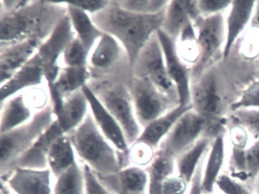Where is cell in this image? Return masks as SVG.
<instances>
[{"instance_id":"obj_1","label":"cell","mask_w":259,"mask_h":194,"mask_svg":"<svg viewBox=\"0 0 259 194\" xmlns=\"http://www.w3.org/2000/svg\"><path fill=\"white\" fill-rule=\"evenodd\" d=\"M165 12L166 10L155 15L136 14L120 8L116 1H110L107 8L92 17L103 32L113 36L122 45L133 69L141 51L161 29Z\"/></svg>"},{"instance_id":"obj_2","label":"cell","mask_w":259,"mask_h":194,"mask_svg":"<svg viewBox=\"0 0 259 194\" xmlns=\"http://www.w3.org/2000/svg\"><path fill=\"white\" fill-rule=\"evenodd\" d=\"M67 14L63 3L31 1L19 11L0 13V46H10L28 39L45 41Z\"/></svg>"},{"instance_id":"obj_3","label":"cell","mask_w":259,"mask_h":194,"mask_svg":"<svg viewBox=\"0 0 259 194\" xmlns=\"http://www.w3.org/2000/svg\"><path fill=\"white\" fill-rule=\"evenodd\" d=\"M68 135L78 161L99 177L113 175L127 166L126 154L118 151L101 133L90 111L84 121Z\"/></svg>"},{"instance_id":"obj_4","label":"cell","mask_w":259,"mask_h":194,"mask_svg":"<svg viewBox=\"0 0 259 194\" xmlns=\"http://www.w3.org/2000/svg\"><path fill=\"white\" fill-rule=\"evenodd\" d=\"M56 120L52 104L37 111L26 124L0 136V174L14 169L16 162Z\"/></svg>"},{"instance_id":"obj_5","label":"cell","mask_w":259,"mask_h":194,"mask_svg":"<svg viewBox=\"0 0 259 194\" xmlns=\"http://www.w3.org/2000/svg\"><path fill=\"white\" fill-rule=\"evenodd\" d=\"M196 31L198 57L191 68L192 82L196 81L210 69L226 42V24L223 14L203 17L194 25Z\"/></svg>"},{"instance_id":"obj_6","label":"cell","mask_w":259,"mask_h":194,"mask_svg":"<svg viewBox=\"0 0 259 194\" xmlns=\"http://www.w3.org/2000/svg\"><path fill=\"white\" fill-rule=\"evenodd\" d=\"M133 69L136 77L149 80L159 90L180 104L177 88L166 70L164 55L157 32L141 51Z\"/></svg>"},{"instance_id":"obj_7","label":"cell","mask_w":259,"mask_h":194,"mask_svg":"<svg viewBox=\"0 0 259 194\" xmlns=\"http://www.w3.org/2000/svg\"><path fill=\"white\" fill-rule=\"evenodd\" d=\"M130 92L136 118L143 129L180 105L146 79L135 77Z\"/></svg>"},{"instance_id":"obj_8","label":"cell","mask_w":259,"mask_h":194,"mask_svg":"<svg viewBox=\"0 0 259 194\" xmlns=\"http://www.w3.org/2000/svg\"><path fill=\"white\" fill-rule=\"evenodd\" d=\"M210 127V123L201 115L189 110L177 121L158 149L177 159L195 145Z\"/></svg>"},{"instance_id":"obj_9","label":"cell","mask_w":259,"mask_h":194,"mask_svg":"<svg viewBox=\"0 0 259 194\" xmlns=\"http://www.w3.org/2000/svg\"><path fill=\"white\" fill-rule=\"evenodd\" d=\"M97 96L123 130L130 146L136 142L143 127L136 118L130 90H127L123 86H116L101 92Z\"/></svg>"},{"instance_id":"obj_10","label":"cell","mask_w":259,"mask_h":194,"mask_svg":"<svg viewBox=\"0 0 259 194\" xmlns=\"http://www.w3.org/2000/svg\"><path fill=\"white\" fill-rule=\"evenodd\" d=\"M192 110L205 118L210 124H218L223 112V101L218 78L213 69L206 71L191 87Z\"/></svg>"},{"instance_id":"obj_11","label":"cell","mask_w":259,"mask_h":194,"mask_svg":"<svg viewBox=\"0 0 259 194\" xmlns=\"http://www.w3.org/2000/svg\"><path fill=\"white\" fill-rule=\"evenodd\" d=\"M75 37L69 16L66 14L40 45L36 55L45 68L48 86L55 81L60 69L59 60L61 59L66 47Z\"/></svg>"},{"instance_id":"obj_12","label":"cell","mask_w":259,"mask_h":194,"mask_svg":"<svg viewBox=\"0 0 259 194\" xmlns=\"http://www.w3.org/2000/svg\"><path fill=\"white\" fill-rule=\"evenodd\" d=\"M1 178L12 194H53L55 177L48 168L16 167Z\"/></svg>"},{"instance_id":"obj_13","label":"cell","mask_w":259,"mask_h":194,"mask_svg":"<svg viewBox=\"0 0 259 194\" xmlns=\"http://www.w3.org/2000/svg\"><path fill=\"white\" fill-rule=\"evenodd\" d=\"M157 36L163 49L168 75L178 92L180 105H189L192 87L191 68L182 60L175 41L166 35L161 29L157 31Z\"/></svg>"},{"instance_id":"obj_14","label":"cell","mask_w":259,"mask_h":194,"mask_svg":"<svg viewBox=\"0 0 259 194\" xmlns=\"http://www.w3.org/2000/svg\"><path fill=\"white\" fill-rule=\"evenodd\" d=\"M82 91L89 101V111L101 133L118 151L126 154L130 145L123 130L117 121L101 102L90 86L85 85L82 88Z\"/></svg>"},{"instance_id":"obj_15","label":"cell","mask_w":259,"mask_h":194,"mask_svg":"<svg viewBox=\"0 0 259 194\" xmlns=\"http://www.w3.org/2000/svg\"><path fill=\"white\" fill-rule=\"evenodd\" d=\"M44 41L28 39L0 50L1 85L8 81L37 54Z\"/></svg>"},{"instance_id":"obj_16","label":"cell","mask_w":259,"mask_h":194,"mask_svg":"<svg viewBox=\"0 0 259 194\" xmlns=\"http://www.w3.org/2000/svg\"><path fill=\"white\" fill-rule=\"evenodd\" d=\"M45 80H46L45 68L35 54L10 80L1 85L0 102H4L24 91L38 87Z\"/></svg>"},{"instance_id":"obj_17","label":"cell","mask_w":259,"mask_h":194,"mask_svg":"<svg viewBox=\"0 0 259 194\" xmlns=\"http://www.w3.org/2000/svg\"><path fill=\"white\" fill-rule=\"evenodd\" d=\"M89 77L87 66L60 68L55 81L48 86L54 111L60 107L65 98L81 90L87 85Z\"/></svg>"},{"instance_id":"obj_18","label":"cell","mask_w":259,"mask_h":194,"mask_svg":"<svg viewBox=\"0 0 259 194\" xmlns=\"http://www.w3.org/2000/svg\"><path fill=\"white\" fill-rule=\"evenodd\" d=\"M99 177V176H98ZM103 183L114 192L126 194H148V174L145 168L128 166L107 177H99Z\"/></svg>"},{"instance_id":"obj_19","label":"cell","mask_w":259,"mask_h":194,"mask_svg":"<svg viewBox=\"0 0 259 194\" xmlns=\"http://www.w3.org/2000/svg\"><path fill=\"white\" fill-rule=\"evenodd\" d=\"M32 103L22 92L1 103L0 135L12 131L32 119L35 113Z\"/></svg>"},{"instance_id":"obj_20","label":"cell","mask_w":259,"mask_h":194,"mask_svg":"<svg viewBox=\"0 0 259 194\" xmlns=\"http://www.w3.org/2000/svg\"><path fill=\"white\" fill-rule=\"evenodd\" d=\"M54 112L56 120L66 135L73 131L89 113V101L82 89L65 98L60 107Z\"/></svg>"},{"instance_id":"obj_21","label":"cell","mask_w":259,"mask_h":194,"mask_svg":"<svg viewBox=\"0 0 259 194\" xmlns=\"http://www.w3.org/2000/svg\"><path fill=\"white\" fill-rule=\"evenodd\" d=\"M66 135L57 120L44 132L31 148L16 162V167L28 168H48L47 158L50 148L56 140ZM15 167V168H16Z\"/></svg>"},{"instance_id":"obj_22","label":"cell","mask_w":259,"mask_h":194,"mask_svg":"<svg viewBox=\"0 0 259 194\" xmlns=\"http://www.w3.org/2000/svg\"><path fill=\"white\" fill-rule=\"evenodd\" d=\"M255 1H233L225 20L226 42L223 56L227 58L235 42L239 38L245 27L250 24Z\"/></svg>"},{"instance_id":"obj_23","label":"cell","mask_w":259,"mask_h":194,"mask_svg":"<svg viewBox=\"0 0 259 194\" xmlns=\"http://www.w3.org/2000/svg\"><path fill=\"white\" fill-rule=\"evenodd\" d=\"M192 104L188 106L178 105L165 114L152 121L145 127L137 139L138 142L146 144L157 151L168 133L177 124L178 120L189 110H192Z\"/></svg>"},{"instance_id":"obj_24","label":"cell","mask_w":259,"mask_h":194,"mask_svg":"<svg viewBox=\"0 0 259 194\" xmlns=\"http://www.w3.org/2000/svg\"><path fill=\"white\" fill-rule=\"evenodd\" d=\"M225 154V139L224 134L220 135L212 141L207 151V159L204 161L201 179L203 194H208L215 191L217 180L222 174Z\"/></svg>"},{"instance_id":"obj_25","label":"cell","mask_w":259,"mask_h":194,"mask_svg":"<svg viewBox=\"0 0 259 194\" xmlns=\"http://www.w3.org/2000/svg\"><path fill=\"white\" fill-rule=\"evenodd\" d=\"M63 4L67 8V15L75 37L79 39L88 52L90 53L104 32L94 22L92 16L76 7L66 4V2Z\"/></svg>"},{"instance_id":"obj_26","label":"cell","mask_w":259,"mask_h":194,"mask_svg":"<svg viewBox=\"0 0 259 194\" xmlns=\"http://www.w3.org/2000/svg\"><path fill=\"white\" fill-rule=\"evenodd\" d=\"M77 162L78 157L69 135H63L54 142L47 158L48 168L54 177L67 171Z\"/></svg>"},{"instance_id":"obj_27","label":"cell","mask_w":259,"mask_h":194,"mask_svg":"<svg viewBox=\"0 0 259 194\" xmlns=\"http://www.w3.org/2000/svg\"><path fill=\"white\" fill-rule=\"evenodd\" d=\"M122 48L115 37L104 33L89 53L88 62L95 69H108L120 57Z\"/></svg>"},{"instance_id":"obj_28","label":"cell","mask_w":259,"mask_h":194,"mask_svg":"<svg viewBox=\"0 0 259 194\" xmlns=\"http://www.w3.org/2000/svg\"><path fill=\"white\" fill-rule=\"evenodd\" d=\"M212 141L209 138L202 136L195 145L176 159L177 174L189 184L200 163L207 154Z\"/></svg>"},{"instance_id":"obj_29","label":"cell","mask_w":259,"mask_h":194,"mask_svg":"<svg viewBox=\"0 0 259 194\" xmlns=\"http://www.w3.org/2000/svg\"><path fill=\"white\" fill-rule=\"evenodd\" d=\"M146 170L149 180L148 194H162V185L164 180L177 173L176 158L157 149L154 160Z\"/></svg>"},{"instance_id":"obj_30","label":"cell","mask_w":259,"mask_h":194,"mask_svg":"<svg viewBox=\"0 0 259 194\" xmlns=\"http://www.w3.org/2000/svg\"><path fill=\"white\" fill-rule=\"evenodd\" d=\"M53 194H86V180L81 162L54 178Z\"/></svg>"},{"instance_id":"obj_31","label":"cell","mask_w":259,"mask_h":194,"mask_svg":"<svg viewBox=\"0 0 259 194\" xmlns=\"http://www.w3.org/2000/svg\"><path fill=\"white\" fill-rule=\"evenodd\" d=\"M192 23L186 10V1H169L161 30L172 40L180 37L186 26Z\"/></svg>"},{"instance_id":"obj_32","label":"cell","mask_w":259,"mask_h":194,"mask_svg":"<svg viewBox=\"0 0 259 194\" xmlns=\"http://www.w3.org/2000/svg\"><path fill=\"white\" fill-rule=\"evenodd\" d=\"M120 8L140 15H155L164 11L169 1L163 0H122L116 1Z\"/></svg>"},{"instance_id":"obj_33","label":"cell","mask_w":259,"mask_h":194,"mask_svg":"<svg viewBox=\"0 0 259 194\" xmlns=\"http://www.w3.org/2000/svg\"><path fill=\"white\" fill-rule=\"evenodd\" d=\"M156 151L146 144L135 142L128 148L126 154L127 166L140 167L146 169L155 156Z\"/></svg>"},{"instance_id":"obj_34","label":"cell","mask_w":259,"mask_h":194,"mask_svg":"<svg viewBox=\"0 0 259 194\" xmlns=\"http://www.w3.org/2000/svg\"><path fill=\"white\" fill-rule=\"evenodd\" d=\"M89 56L83 44L75 37L66 47L61 59L66 67H81L87 65Z\"/></svg>"},{"instance_id":"obj_35","label":"cell","mask_w":259,"mask_h":194,"mask_svg":"<svg viewBox=\"0 0 259 194\" xmlns=\"http://www.w3.org/2000/svg\"><path fill=\"white\" fill-rule=\"evenodd\" d=\"M232 124L243 127L252 136L259 138V109H242L233 112Z\"/></svg>"},{"instance_id":"obj_36","label":"cell","mask_w":259,"mask_h":194,"mask_svg":"<svg viewBox=\"0 0 259 194\" xmlns=\"http://www.w3.org/2000/svg\"><path fill=\"white\" fill-rule=\"evenodd\" d=\"M244 165L247 180V188L249 189L259 175V138L244 149Z\"/></svg>"},{"instance_id":"obj_37","label":"cell","mask_w":259,"mask_h":194,"mask_svg":"<svg viewBox=\"0 0 259 194\" xmlns=\"http://www.w3.org/2000/svg\"><path fill=\"white\" fill-rule=\"evenodd\" d=\"M242 109H259V81L249 85L240 98L232 104V111Z\"/></svg>"},{"instance_id":"obj_38","label":"cell","mask_w":259,"mask_h":194,"mask_svg":"<svg viewBox=\"0 0 259 194\" xmlns=\"http://www.w3.org/2000/svg\"><path fill=\"white\" fill-rule=\"evenodd\" d=\"M215 188L223 194H245L248 188L232 177L228 173H222L218 177Z\"/></svg>"},{"instance_id":"obj_39","label":"cell","mask_w":259,"mask_h":194,"mask_svg":"<svg viewBox=\"0 0 259 194\" xmlns=\"http://www.w3.org/2000/svg\"><path fill=\"white\" fill-rule=\"evenodd\" d=\"M86 180V194H116L106 186L98 175L86 165L82 164Z\"/></svg>"},{"instance_id":"obj_40","label":"cell","mask_w":259,"mask_h":194,"mask_svg":"<svg viewBox=\"0 0 259 194\" xmlns=\"http://www.w3.org/2000/svg\"><path fill=\"white\" fill-rule=\"evenodd\" d=\"M190 184L176 174L168 177L162 185V194H188Z\"/></svg>"},{"instance_id":"obj_41","label":"cell","mask_w":259,"mask_h":194,"mask_svg":"<svg viewBox=\"0 0 259 194\" xmlns=\"http://www.w3.org/2000/svg\"><path fill=\"white\" fill-rule=\"evenodd\" d=\"M233 1L224 0H199L198 1V8L203 17L222 14L224 10L230 8Z\"/></svg>"},{"instance_id":"obj_42","label":"cell","mask_w":259,"mask_h":194,"mask_svg":"<svg viewBox=\"0 0 259 194\" xmlns=\"http://www.w3.org/2000/svg\"><path fill=\"white\" fill-rule=\"evenodd\" d=\"M110 3V1H106V0H95H95H92H92H89H89H81V1L66 2V4L76 7L92 16L107 8Z\"/></svg>"},{"instance_id":"obj_43","label":"cell","mask_w":259,"mask_h":194,"mask_svg":"<svg viewBox=\"0 0 259 194\" xmlns=\"http://www.w3.org/2000/svg\"><path fill=\"white\" fill-rule=\"evenodd\" d=\"M230 138H231L232 145L236 148L245 149L248 145V135H247V130L243 127H236L231 130L230 133Z\"/></svg>"},{"instance_id":"obj_44","label":"cell","mask_w":259,"mask_h":194,"mask_svg":"<svg viewBox=\"0 0 259 194\" xmlns=\"http://www.w3.org/2000/svg\"><path fill=\"white\" fill-rule=\"evenodd\" d=\"M31 1L28 0H10V1H1L0 13H10L19 11L30 5Z\"/></svg>"},{"instance_id":"obj_45","label":"cell","mask_w":259,"mask_h":194,"mask_svg":"<svg viewBox=\"0 0 259 194\" xmlns=\"http://www.w3.org/2000/svg\"><path fill=\"white\" fill-rule=\"evenodd\" d=\"M206 156H204L205 158ZM203 159L192 178L189 186V190L188 194H203L202 189H201V179H202L203 169H204V161L205 159Z\"/></svg>"},{"instance_id":"obj_46","label":"cell","mask_w":259,"mask_h":194,"mask_svg":"<svg viewBox=\"0 0 259 194\" xmlns=\"http://www.w3.org/2000/svg\"><path fill=\"white\" fill-rule=\"evenodd\" d=\"M250 25L251 28L259 30V0L255 1V5H254V12L251 16Z\"/></svg>"},{"instance_id":"obj_47","label":"cell","mask_w":259,"mask_h":194,"mask_svg":"<svg viewBox=\"0 0 259 194\" xmlns=\"http://www.w3.org/2000/svg\"><path fill=\"white\" fill-rule=\"evenodd\" d=\"M248 189H250L253 194H259V175Z\"/></svg>"},{"instance_id":"obj_48","label":"cell","mask_w":259,"mask_h":194,"mask_svg":"<svg viewBox=\"0 0 259 194\" xmlns=\"http://www.w3.org/2000/svg\"><path fill=\"white\" fill-rule=\"evenodd\" d=\"M208 194H223V193H222V192H219V191H218V192H215V191H213V192H210V193H208Z\"/></svg>"},{"instance_id":"obj_49","label":"cell","mask_w":259,"mask_h":194,"mask_svg":"<svg viewBox=\"0 0 259 194\" xmlns=\"http://www.w3.org/2000/svg\"><path fill=\"white\" fill-rule=\"evenodd\" d=\"M245 194H253L252 192H251L250 189H247L246 192H245Z\"/></svg>"},{"instance_id":"obj_50","label":"cell","mask_w":259,"mask_h":194,"mask_svg":"<svg viewBox=\"0 0 259 194\" xmlns=\"http://www.w3.org/2000/svg\"><path fill=\"white\" fill-rule=\"evenodd\" d=\"M113 192H114V191H113ZM114 192L116 194H126V193H124V192Z\"/></svg>"},{"instance_id":"obj_51","label":"cell","mask_w":259,"mask_h":194,"mask_svg":"<svg viewBox=\"0 0 259 194\" xmlns=\"http://www.w3.org/2000/svg\"><path fill=\"white\" fill-rule=\"evenodd\" d=\"M3 186H4V185H3ZM5 187H6V186H5ZM6 188H7V187H6ZM7 190H8V189H7ZM8 192H9V194H12L11 192H10V191H9V190H8Z\"/></svg>"}]
</instances>
